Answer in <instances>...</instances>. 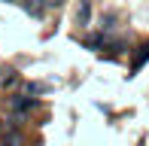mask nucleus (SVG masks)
<instances>
[{
    "mask_svg": "<svg viewBox=\"0 0 149 146\" xmlns=\"http://www.w3.org/2000/svg\"><path fill=\"white\" fill-rule=\"evenodd\" d=\"M88 22H91V3H88V0H79V6H76V24L85 28Z\"/></svg>",
    "mask_w": 149,
    "mask_h": 146,
    "instance_id": "f03ea898",
    "label": "nucleus"
},
{
    "mask_svg": "<svg viewBox=\"0 0 149 146\" xmlns=\"http://www.w3.org/2000/svg\"><path fill=\"white\" fill-rule=\"evenodd\" d=\"M9 3H18V0H9Z\"/></svg>",
    "mask_w": 149,
    "mask_h": 146,
    "instance_id": "423d86ee",
    "label": "nucleus"
},
{
    "mask_svg": "<svg viewBox=\"0 0 149 146\" xmlns=\"http://www.w3.org/2000/svg\"><path fill=\"white\" fill-rule=\"evenodd\" d=\"M37 107V101L33 97H24V95H15V97H9V110H18V113H28Z\"/></svg>",
    "mask_w": 149,
    "mask_h": 146,
    "instance_id": "f257e3e1",
    "label": "nucleus"
},
{
    "mask_svg": "<svg viewBox=\"0 0 149 146\" xmlns=\"http://www.w3.org/2000/svg\"><path fill=\"white\" fill-rule=\"evenodd\" d=\"M64 3V0H46V6H49V9H55V6H61Z\"/></svg>",
    "mask_w": 149,
    "mask_h": 146,
    "instance_id": "39448f33",
    "label": "nucleus"
},
{
    "mask_svg": "<svg viewBox=\"0 0 149 146\" xmlns=\"http://www.w3.org/2000/svg\"><path fill=\"white\" fill-rule=\"evenodd\" d=\"M146 58H149V43H146V46H140V52L134 55V64H131V67H134V70H140V67H143V61H146Z\"/></svg>",
    "mask_w": 149,
    "mask_h": 146,
    "instance_id": "7ed1b4c3",
    "label": "nucleus"
},
{
    "mask_svg": "<svg viewBox=\"0 0 149 146\" xmlns=\"http://www.w3.org/2000/svg\"><path fill=\"white\" fill-rule=\"evenodd\" d=\"M24 88H28L31 95H40V91H46V85H43V82H28Z\"/></svg>",
    "mask_w": 149,
    "mask_h": 146,
    "instance_id": "20e7f679",
    "label": "nucleus"
}]
</instances>
